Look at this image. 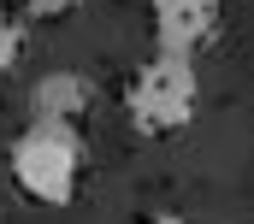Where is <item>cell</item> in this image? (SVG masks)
<instances>
[{
    "mask_svg": "<svg viewBox=\"0 0 254 224\" xmlns=\"http://www.w3.org/2000/svg\"><path fill=\"white\" fill-rule=\"evenodd\" d=\"M201 107V77H195V59L184 54H154L125 89V118L136 136H172L184 130Z\"/></svg>",
    "mask_w": 254,
    "mask_h": 224,
    "instance_id": "obj_2",
    "label": "cell"
},
{
    "mask_svg": "<svg viewBox=\"0 0 254 224\" xmlns=\"http://www.w3.org/2000/svg\"><path fill=\"white\" fill-rule=\"evenodd\" d=\"M30 6V18H65V12H77V0H24Z\"/></svg>",
    "mask_w": 254,
    "mask_h": 224,
    "instance_id": "obj_6",
    "label": "cell"
},
{
    "mask_svg": "<svg viewBox=\"0 0 254 224\" xmlns=\"http://www.w3.org/2000/svg\"><path fill=\"white\" fill-rule=\"evenodd\" d=\"M148 224H201V219H184V213H160V219H148Z\"/></svg>",
    "mask_w": 254,
    "mask_h": 224,
    "instance_id": "obj_7",
    "label": "cell"
},
{
    "mask_svg": "<svg viewBox=\"0 0 254 224\" xmlns=\"http://www.w3.org/2000/svg\"><path fill=\"white\" fill-rule=\"evenodd\" d=\"M219 12H225V0H154V42H160V54L195 59L219 36Z\"/></svg>",
    "mask_w": 254,
    "mask_h": 224,
    "instance_id": "obj_3",
    "label": "cell"
},
{
    "mask_svg": "<svg viewBox=\"0 0 254 224\" xmlns=\"http://www.w3.org/2000/svg\"><path fill=\"white\" fill-rule=\"evenodd\" d=\"M6 171H12V183L36 207H71L77 201V183H83V142L65 124H30L12 142Z\"/></svg>",
    "mask_w": 254,
    "mask_h": 224,
    "instance_id": "obj_1",
    "label": "cell"
},
{
    "mask_svg": "<svg viewBox=\"0 0 254 224\" xmlns=\"http://www.w3.org/2000/svg\"><path fill=\"white\" fill-rule=\"evenodd\" d=\"M18 59H24V30H18V18L0 12V83L18 71Z\"/></svg>",
    "mask_w": 254,
    "mask_h": 224,
    "instance_id": "obj_5",
    "label": "cell"
},
{
    "mask_svg": "<svg viewBox=\"0 0 254 224\" xmlns=\"http://www.w3.org/2000/svg\"><path fill=\"white\" fill-rule=\"evenodd\" d=\"M30 112H36V124H65V130H77L89 112H95V77L89 71H42L36 83H30Z\"/></svg>",
    "mask_w": 254,
    "mask_h": 224,
    "instance_id": "obj_4",
    "label": "cell"
}]
</instances>
